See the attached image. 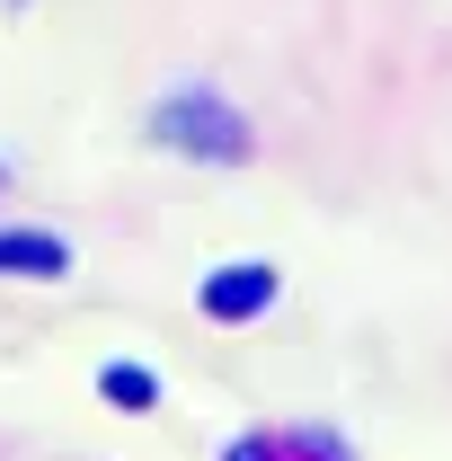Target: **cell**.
Returning <instances> with one entry per match:
<instances>
[{
	"mask_svg": "<svg viewBox=\"0 0 452 461\" xmlns=\"http://www.w3.org/2000/svg\"><path fill=\"white\" fill-rule=\"evenodd\" d=\"M267 302H276V267H258V258L204 276V320H258Z\"/></svg>",
	"mask_w": 452,
	"mask_h": 461,
	"instance_id": "7a4b0ae2",
	"label": "cell"
},
{
	"mask_svg": "<svg viewBox=\"0 0 452 461\" xmlns=\"http://www.w3.org/2000/svg\"><path fill=\"white\" fill-rule=\"evenodd\" d=\"M222 461H276V453H267V444H231Z\"/></svg>",
	"mask_w": 452,
	"mask_h": 461,
	"instance_id": "5b68a950",
	"label": "cell"
},
{
	"mask_svg": "<svg viewBox=\"0 0 452 461\" xmlns=\"http://www.w3.org/2000/svg\"><path fill=\"white\" fill-rule=\"evenodd\" d=\"M62 267H71V249L54 230H0V276H62Z\"/></svg>",
	"mask_w": 452,
	"mask_h": 461,
	"instance_id": "3957f363",
	"label": "cell"
},
{
	"mask_svg": "<svg viewBox=\"0 0 452 461\" xmlns=\"http://www.w3.org/2000/svg\"><path fill=\"white\" fill-rule=\"evenodd\" d=\"M151 133H160L169 151H195V160H249V124H240V107L204 98V89H186V98H160Z\"/></svg>",
	"mask_w": 452,
	"mask_h": 461,
	"instance_id": "6da1fadb",
	"label": "cell"
},
{
	"mask_svg": "<svg viewBox=\"0 0 452 461\" xmlns=\"http://www.w3.org/2000/svg\"><path fill=\"white\" fill-rule=\"evenodd\" d=\"M115 408H160V382L142 373V364H107V382H98Z\"/></svg>",
	"mask_w": 452,
	"mask_h": 461,
	"instance_id": "277c9868",
	"label": "cell"
}]
</instances>
